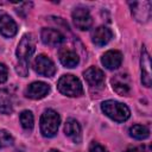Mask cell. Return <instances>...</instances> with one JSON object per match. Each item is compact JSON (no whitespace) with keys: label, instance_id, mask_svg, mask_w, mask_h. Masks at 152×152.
Wrapping results in <instances>:
<instances>
[{"label":"cell","instance_id":"5b68a950","mask_svg":"<svg viewBox=\"0 0 152 152\" xmlns=\"http://www.w3.org/2000/svg\"><path fill=\"white\" fill-rule=\"evenodd\" d=\"M33 68H34L36 72H38L39 75L45 76V77H51L56 72V66H55L53 62L45 55H39L36 57V59L33 62Z\"/></svg>","mask_w":152,"mask_h":152},{"label":"cell","instance_id":"9a60e30c","mask_svg":"<svg viewBox=\"0 0 152 152\" xmlns=\"http://www.w3.org/2000/svg\"><path fill=\"white\" fill-rule=\"evenodd\" d=\"M65 135H68L74 142H81L82 140V131L80 124L75 119H68L64 126Z\"/></svg>","mask_w":152,"mask_h":152},{"label":"cell","instance_id":"30bf717a","mask_svg":"<svg viewBox=\"0 0 152 152\" xmlns=\"http://www.w3.org/2000/svg\"><path fill=\"white\" fill-rule=\"evenodd\" d=\"M40 38L44 44L50 46H57L64 42V36L55 28H43L40 33Z\"/></svg>","mask_w":152,"mask_h":152},{"label":"cell","instance_id":"ffe728a7","mask_svg":"<svg viewBox=\"0 0 152 152\" xmlns=\"http://www.w3.org/2000/svg\"><path fill=\"white\" fill-rule=\"evenodd\" d=\"M20 124H21V126L25 128V129H27V131H31L32 128H33V114H32V112H30V110H24V112H21L20 113Z\"/></svg>","mask_w":152,"mask_h":152},{"label":"cell","instance_id":"ba28073f","mask_svg":"<svg viewBox=\"0 0 152 152\" xmlns=\"http://www.w3.org/2000/svg\"><path fill=\"white\" fill-rule=\"evenodd\" d=\"M17 24L15 21L4 11H0V33L4 37H13L17 33Z\"/></svg>","mask_w":152,"mask_h":152},{"label":"cell","instance_id":"7c38bea8","mask_svg":"<svg viewBox=\"0 0 152 152\" xmlns=\"http://www.w3.org/2000/svg\"><path fill=\"white\" fill-rule=\"evenodd\" d=\"M140 64H141V82L145 87H150L151 86V63H150V55L145 48H142L141 50Z\"/></svg>","mask_w":152,"mask_h":152},{"label":"cell","instance_id":"5bb4252c","mask_svg":"<svg viewBox=\"0 0 152 152\" xmlns=\"http://www.w3.org/2000/svg\"><path fill=\"white\" fill-rule=\"evenodd\" d=\"M113 37L112 31L106 26H99L91 32V40L95 45L103 46L106 45Z\"/></svg>","mask_w":152,"mask_h":152},{"label":"cell","instance_id":"4fadbf2b","mask_svg":"<svg viewBox=\"0 0 152 152\" xmlns=\"http://www.w3.org/2000/svg\"><path fill=\"white\" fill-rule=\"evenodd\" d=\"M112 87L119 95H128L129 93V80L126 74H118L112 78Z\"/></svg>","mask_w":152,"mask_h":152},{"label":"cell","instance_id":"52a82bcc","mask_svg":"<svg viewBox=\"0 0 152 152\" xmlns=\"http://www.w3.org/2000/svg\"><path fill=\"white\" fill-rule=\"evenodd\" d=\"M132 5V14L134 18L140 23H146L151 17V2L142 1V2H133Z\"/></svg>","mask_w":152,"mask_h":152},{"label":"cell","instance_id":"d4e9b609","mask_svg":"<svg viewBox=\"0 0 152 152\" xmlns=\"http://www.w3.org/2000/svg\"><path fill=\"white\" fill-rule=\"evenodd\" d=\"M125 152H147V150L145 146H134L125 150Z\"/></svg>","mask_w":152,"mask_h":152},{"label":"cell","instance_id":"3957f363","mask_svg":"<svg viewBox=\"0 0 152 152\" xmlns=\"http://www.w3.org/2000/svg\"><path fill=\"white\" fill-rule=\"evenodd\" d=\"M58 90L66 96H80L83 93V87L80 80L72 75H63L57 83Z\"/></svg>","mask_w":152,"mask_h":152},{"label":"cell","instance_id":"ac0fdd59","mask_svg":"<svg viewBox=\"0 0 152 152\" xmlns=\"http://www.w3.org/2000/svg\"><path fill=\"white\" fill-rule=\"evenodd\" d=\"M13 110L12 95L7 89H0V113L10 114Z\"/></svg>","mask_w":152,"mask_h":152},{"label":"cell","instance_id":"d6986e66","mask_svg":"<svg viewBox=\"0 0 152 152\" xmlns=\"http://www.w3.org/2000/svg\"><path fill=\"white\" fill-rule=\"evenodd\" d=\"M129 134L131 137L135 138V139H139V140H144L146 138H148L150 135V131L146 126L144 125H133L131 128H129Z\"/></svg>","mask_w":152,"mask_h":152},{"label":"cell","instance_id":"8fae6325","mask_svg":"<svg viewBox=\"0 0 152 152\" xmlns=\"http://www.w3.org/2000/svg\"><path fill=\"white\" fill-rule=\"evenodd\" d=\"M122 62V55L118 50H109L102 55L101 63L109 70H114L118 66H120Z\"/></svg>","mask_w":152,"mask_h":152},{"label":"cell","instance_id":"9c48e42d","mask_svg":"<svg viewBox=\"0 0 152 152\" xmlns=\"http://www.w3.org/2000/svg\"><path fill=\"white\" fill-rule=\"evenodd\" d=\"M49 91H50L49 84H46L44 82H33L26 88L25 95L30 99L39 100V99H43L44 96H46Z\"/></svg>","mask_w":152,"mask_h":152},{"label":"cell","instance_id":"484cf974","mask_svg":"<svg viewBox=\"0 0 152 152\" xmlns=\"http://www.w3.org/2000/svg\"><path fill=\"white\" fill-rule=\"evenodd\" d=\"M49 152H61V151H58V150H50Z\"/></svg>","mask_w":152,"mask_h":152},{"label":"cell","instance_id":"8992f818","mask_svg":"<svg viewBox=\"0 0 152 152\" xmlns=\"http://www.w3.org/2000/svg\"><path fill=\"white\" fill-rule=\"evenodd\" d=\"M72 20L75 26L81 31L89 30L93 24V19L89 11L83 7H78L72 12Z\"/></svg>","mask_w":152,"mask_h":152},{"label":"cell","instance_id":"603a6c76","mask_svg":"<svg viewBox=\"0 0 152 152\" xmlns=\"http://www.w3.org/2000/svg\"><path fill=\"white\" fill-rule=\"evenodd\" d=\"M89 152H108V151H107V148L104 146L100 145L99 142L93 141L90 144V146H89Z\"/></svg>","mask_w":152,"mask_h":152},{"label":"cell","instance_id":"6da1fadb","mask_svg":"<svg viewBox=\"0 0 152 152\" xmlns=\"http://www.w3.org/2000/svg\"><path fill=\"white\" fill-rule=\"evenodd\" d=\"M101 109L108 118H110L116 122H124L131 115V112L126 104L114 100H107L102 102Z\"/></svg>","mask_w":152,"mask_h":152},{"label":"cell","instance_id":"2e32d148","mask_svg":"<svg viewBox=\"0 0 152 152\" xmlns=\"http://www.w3.org/2000/svg\"><path fill=\"white\" fill-rule=\"evenodd\" d=\"M58 56H59L61 63H62L64 66H66V68H74V66H76V65L78 64V62H80L78 55H77L74 50H71V49H69V48H63V49H61Z\"/></svg>","mask_w":152,"mask_h":152},{"label":"cell","instance_id":"7402d4cb","mask_svg":"<svg viewBox=\"0 0 152 152\" xmlns=\"http://www.w3.org/2000/svg\"><path fill=\"white\" fill-rule=\"evenodd\" d=\"M15 70H17V72L20 76H26L28 74V62L19 61L18 64H17V66H15Z\"/></svg>","mask_w":152,"mask_h":152},{"label":"cell","instance_id":"e0dca14e","mask_svg":"<svg viewBox=\"0 0 152 152\" xmlns=\"http://www.w3.org/2000/svg\"><path fill=\"white\" fill-rule=\"evenodd\" d=\"M84 78L90 84L91 87H96L103 83L104 81V75L103 71L96 66H90L84 71Z\"/></svg>","mask_w":152,"mask_h":152},{"label":"cell","instance_id":"44dd1931","mask_svg":"<svg viewBox=\"0 0 152 152\" xmlns=\"http://www.w3.org/2000/svg\"><path fill=\"white\" fill-rule=\"evenodd\" d=\"M12 144H13L12 135L5 129H0V148L7 147V146H10Z\"/></svg>","mask_w":152,"mask_h":152},{"label":"cell","instance_id":"cb8c5ba5","mask_svg":"<svg viewBox=\"0 0 152 152\" xmlns=\"http://www.w3.org/2000/svg\"><path fill=\"white\" fill-rule=\"evenodd\" d=\"M7 75H8L7 68L5 66V64L0 63V83H4L7 80Z\"/></svg>","mask_w":152,"mask_h":152},{"label":"cell","instance_id":"277c9868","mask_svg":"<svg viewBox=\"0 0 152 152\" xmlns=\"http://www.w3.org/2000/svg\"><path fill=\"white\" fill-rule=\"evenodd\" d=\"M36 50V44H34V40L32 38L31 34H26L21 38V40L19 42L18 44V48H17V57H18V61H25V62H28L30 57L33 55Z\"/></svg>","mask_w":152,"mask_h":152},{"label":"cell","instance_id":"7a4b0ae2","mask_svg":"<svg viewBox=\"0 0 152 152\" xmlns=\"http://www.w3.org/2000/svg\"><path fill=\"white\" fill-rule=\"evenodd\" d=\"M59 122L61 119L58 113L53 109H46L40 116V131L43 135L48 138L53 137L58 131Z\"/></svg>","mask_w":152,"mask_h":152}]
</instances>
